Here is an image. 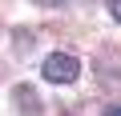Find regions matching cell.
Segmentation results:
<instances>
[{
	"instance_id": "6da1fadb",
	"label": "cell",
	"mask_w": 121,
	"mask_h": 116,
	"mask_svg": "<svg viewBox=\"0 0 121 116\" xmlns=\"http://www.w3.org/2000/svg\"><path fill=\"white\" fill-rule=\"evenodd\" d=\"M44 80L48 84H73L77 76H81V60L77 56H69V52H52L48 60H44Z\"/></svg>"
},
{
	"instance_id": "7a4b0ae2",
	"label": "cell",
	"mask_w": 121,
	"mask_h": 116,
	"mask_svg": "<svg viewBox=\"0 0 121 116\" xmlns=\"http://www.w3.org/2000/svg\"><path fill=\"white\" fill-rule=\"evenodd\" d=\"M109 12H113V20L121 24V0H109Z\"/></svg>"
},
{
	"instance_id": "3957f363",
	"label": "cell",
	"mask_w": 121,
	"mask_h": 116,
	"mask_svg": "<svg viewBox=\"0 0 121 116\" xmlns=\"http://www.w3.org/2000/svg\"><path fill=\"white\" fill-rule=\"evenodd\" d=\"M105 116H121V104H113V108H105Z\"/></svg>"
},
{
	"instance_id": "277c9868",
	"label": "cell",
	"mask_w": 121,
	"mask_h": 116,
	"mask_svg": "<svg viewBox=\"0 0 121 116\" xmlns=\"http://www.w3.org/2000/svg\"><path fill=\"white\" fill-rule=\"evenodd\" d=\"M40 4H52V0H40Z\"/></svg>"
}]
</instances>
